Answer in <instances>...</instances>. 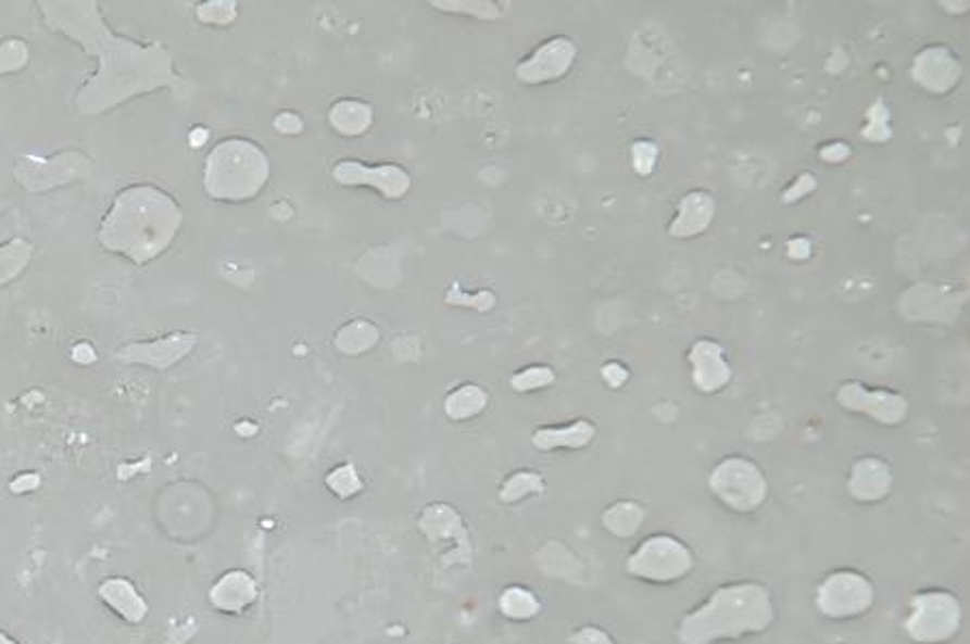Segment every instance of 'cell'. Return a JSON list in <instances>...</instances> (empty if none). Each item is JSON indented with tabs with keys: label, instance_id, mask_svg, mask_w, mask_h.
Listing matches in <instances>:
<instances>
[{
	"label": "cell",
	"instance_id": "obj_24",
	"mask_svg": "<svg viewBox=\"0 0 970 644\" xmlns=\"http://www.w3.org/2000/svg\"><path fill=\"white\" fill-rule=\"evenodd\" d=\"M555 382V367L544 365V363L527 365V367L514 371L509 378V387L514 392H536V390L551 388Z\"/></svg>",
	"mask_w": 970,
	"mask_h": 644
},
{
	"label": "cell",
	"instance_id": "obj_31",
	"mask_svg": "<svg viewBox=\"0 0 970 644\" xmlns=\"http://www.w3.org/2000/svg\"><path fill=\"white\" fill-rule=\"evenodd\" d=\"M28 61V48L22 39H7L0 46V74L17 72Z\"/></svg>",
	"mask_w": 970,
	"mask_h": 644
},
{
	"label": "cell",
	"instance_id": "obj_10",
	"mask_svg": "<svg viewBox=\"0 0 970 644\" xmlns=\"http://www.w3.org/2000/svg\"><path fill=\"white\" fill-rule=\"evenodd\" d=\"M965 76V63L958 52L945 43H928L919 48L910 61L912 83L928 96L954 93Z\"/></svg>",
	"mask_w": 970,
	"mask_h": 644
},
{
	"label": "cell",
	"instance_id": "obj_38",
	"mask_svg": "<svg viewBox=\"0 0 970 644\" xmlns=\"http://www.w3.org/2000/svg\"><path fill=\"white\" fill-rule=\"evenodd\" d=\"M785 253H788V257L792 258V261H805V258H809L814 255V242H811L809 238H805V236L792 238V240L788 242V247H785Z\"/></svg>",
	"mask_w": 970,
	"mask_h": 644
},
{
	"label": "cell",
	"instance_id": "obj_11",
	"mask_svg": "<svg viewBox=\"0 0 970 644\" xmlns=\"http://www.w3.org/2000/svg\"><path fill=\"white\" fill-rule=\"evenodd\" d=\"M578 59V43L569 35H553L536 46L516 65V80L527 87H542L565 78Z\"/></svg>",
	"mask_w": 970,
	"mask_h": 644
},
{
	"label": "cell",
	"instance_id": "obj_17",
	"mask_svg": "<svg viewBox=\"0 0 970 644\" xmlns=\"http://www.w3.org/2000/svg\"><path fill=\"white\" fill-rule=\"evenodd\" d=\"M197 334L175 332L155 341L133 343L119 350V358L128 365H147L151 369H171L197 348Z\"/></svg>",
	"mask_w": 970,
	"mask_h": 644
},
{
	"label": "cell",
	"instance_id": "obj_15",
	"mask_svg": "<svg viewBox=\"0 0 970 644\" xmlns=\"http://www.w3.org/2000/svg\"><path fill=\"white\" fill-rule=\"evenodd\" d=\"M895 490L893 466L875 453L856 457L845 477V492L860 505H878L886 501Z\"/></svg>",
	"mask_w": 970,
	"mask_h": 644
},
{
	"label": "cell",
	"instance_id": "obj_32",
	"mask_svg": "<svg viewBox=\"0 0 970 644\" xmlns=\"http://www.w3.org/2000/svg\"><path fill=\"white\" fill-rule=\"evenodd\" d=\"M818 188V177L814 173H801L798 177H794V181L783 190V203L792 205V203H801L803 199H807L809 194H814Z\"/></svg>",
	"mask_w": 970,
	"mask_h": 644
},
{
	"label": "cell",
	"instance_id": "obj_6",
	"mask_svg": "<svg viewBox=\"0 0 970 644\" xmlns=\"http://www.w3.org/2000/svg\"><path fill=\"white\" fill-rule=\"evenodd\" d=\"M965 623L960 597L949 589H921L908 599L904 634L912 644L954 643Z\"/></svg>",
	"mask_w": 970,
	"mask_h": 644
},
{
	"label": "cell",
	"instance_id": "obj_21",
	"mask_svg": "<svg viewBox=\"0 0 970 644\" xmlns=\"http://www.w3.org/2000/svg\"><path fill=\"white\" fill-rule=\"evenodd\" d=\"M645 517H647V512H645L643 503L632 501V498H621V501L608 505V509L602 514V526L619 539H630L643 528Z\"/></svg>",
	"mask_w": 970,
	"mask_h": 644
},
{
	"label": "cell",
	"instance_id": "obj_20",
	"mask_svg": "<svg viewBox=\"0 0 970 644\" xmlns=\"http://www.w3.org/2000/svg\"><path fill=\"white\" fill-rule=\"evenodd\" d=\"M382 341V330L367 317H356L337 328L332 345L343 356H363Z\"/></svg>",
	"mask_w": 970,
	"mask_h": 644
},
{
	"label": "cell",
	"instance_id": "obj_7",
	"mask_svg": "<svg viewBox=\"0 0 970 644\" xmlns=\"http://www.w3.org/2000/svg\"><path fill=\"white\" fill-rule=\"evenodd\" d=\"M693 569L691 545L671 532H654L645 536L626 560L628 576L656 586L678 584L686 580Z\"/></svg>",
	"mask_w": 970,
	"mask_h": 644
},
{
	"label": "cell",
	"instance_id": "obj_19",
	"mask_svg": "<svg viewBox=\"0 0 970 644\" xmlns=\"http://www.w3.org/2000/svg\"><path fill=\"white\" fill-rule=\"evenodd\" d=\"M326 117H328V126L335 129L339 136H345V138H358V136L367 134L376 122L374 106L369 102L356 100V98H341V100L332 102Z\"/></svg>",
	"mask_w": 970,
	"mask_h": 644
},
{
	"label": "cell",
	"instance_id": "obj_37",
	"mask_svg": "<svg viewBox=\"0 0 970 644\" xmlns=\"http://www.w3.org/2000/svg\"><path fill=\"white\" fill-rule=\"evenodd\" d=\"M571 644H617L613 641V636L608 632H604L602 628L595 626H587L582 630H578L571 639Z\"/></svg>",
	"mask_w": 970,
	"mask_h": 644
},
{
	"label": "cell",
	"instance_id": "obj_18",
	"mask_svg": "<svg viewBox=\"0 0 970 644\" xmlns=\"http://www.w3.org/2000/svg\"><path fill=\"white\" fill-rule=\"evenodd\" d=\"M597 435V425L591 418H574L563 425H544L533 431V444L540 451H578L589 446Z\"/></svg>",
	"mask_w": 970,
	"mask_h": 644
},
{
	"label": "cell",
	"instance_id": "obj_33",
	"mask_svg": "<svg viewBox=\"0 0 970 644\" xmlns=\"http://www.w3.org/2000/svg\"><path fill=\"white\" fill-rule=\"evenodd\" d=\"M600 376H602L604 384L613 388V390H619V388L626 387L632 380L630 367L626 363H621V361H606L600 367Z\"/></svg>",
	"mask_w": 970,
	"mask_h": 644
},
{
	"label": "cell",
	"instance_id": "obj_35",
	"mask_svg": "<svg viewBox=\"0 0 970 644\" xmlns=\"http://www.w3.org/2000/svg\"><path fill=\"white\" fill-rule=\"evenodd\" d=\"M818 157L827 164H843L852 157V144L847 140L822 142L818 149Z\"/></svg>",
	"mask_w": 970,
	"mask_h": 644
},
{
	"label": "cell",
	"instance_id": "obj_34",
	"mask_svg": "<svg viewBox=\"0 0 970 644\" xmlns=\"http://www.w3.org/2000/svg\"><path fill=\"white\" fill-rule=\"evenodd\" d=\"M328 483L332 485V490L335 492H339V494H352V492H356L358 488H361V481H358V477H356V470L352 468V466H339V468H335L332 472H330V477H328Z\"/></svg>",
	"mask_w": 970,
	"mask_h": 644
},
{
	"label": "cell",
	"instance_id": "obj_12",
	"mask_svg": "<svg viewBox=\"0 0 970 644\" xmlns=\"http://www.w3.org/2000/svg\"><path fill=\"white\" fill-rule=\"evenodd\" d=\"M330 175L339 186H345V188L367 186V188L378 190L389 201L404 199L413 188V175L402 164H393V162L369 166L361 160L345 157L332 166Z\"/></svg>",
	"mask_w": 970,
	"mask_h": 644
},
{
	"label": "cell",
	"instance_id": "obj_1",
	"mask_svg": "<svg viewBox=\"0 0 970 644\" xmlns=\"http://www.w3.org/2000/svg\"><path fill=\"white\" fill-rule=\"evenodd\" d=\"M39 11L50 28L65 33L100 61L96 76L76 96L85 115L106 113L140 93L179 85L171 52L115 35L98 2H39Z\"/></svg>",
	"mask_w": 970,
	"mask_h": 644
},
{
	"label": "cell",
	"instance_id": "obj_29",
	"mask_svg": "<svg viewBox=\"0 0 970 644\" xmlns=\"http://www.w3.org/2000/svg\"><path fill=\"white\" fill-rule=\"evenodd\" d=\"M544 490V479L536 470H516L505 483H503V498L505 501H520L525 496L538 494Z\"/></svg>",
	"mask_w": 970,
	"mask_h": 644
},
{
	"label": "cell",
	"instance_id": "obj_3",
	"mask_svg": "<svg viewBox=\"0 0 970 644\" xmlns=\"http://www.w3.org/2000/svg\"><path fill=\"white\" fill-rule=\"evenodd\" d=\"M184 223L177 201L149 184L122 190L100 227V244L142 265L160 257Z\"/></svg>",
	"mask_w": 970,
	"mask_h": 644
},
{
	"label": "cell",
	"instance_id": "obj_25",
	"mask_svg": "<svg viewBox=\"0 0 970 644\" xmlns=\"http://www.w3.org/2000/svg\"><path fill=\"white\" fill-rule=\"evenodd\" d=\"M501 610L514 621H527L538 615L540 602L531 591L522 586H512L501 597Z\"/></svg>",
	"mask_w": 970,
	"mask_h": 644
},
{
	"label": "cell",
	"instance_id": "obj_4",
	"mask_svg": "<svg viewBox=\"0 0 970 644\" xmlns=\"http://www.w3.org/2000/svg\"><path fill=\"white\" fill-rule=\"evenodd\" d=\"M273 173L268 153L249 138H225L210 151L203 188L214 201L244 203L255 199Z\"/></svg>",
	"mask_w": 970,
	"mask_h": 644
},
{
	"label": "cell",
	"instance_id": "obj_14",
	"mask_svg": "<svg viewBox=\"0 0 970 644\" xmlns=\"http://www.w3.org/2000/svg\"><path fill=\"white\" fill-rule=\"evenodd\" d=\"M89 160L80 153H61L56 157H20L15 162V177L17 181L33 190L43 192L50 188H56L61 184H67L72 179H78L87 175Z\"/></svg>",
	"mask_w": 970,
	"mask_h": 644
},
{
	"label": "cell",
	"instance_id": "obj_36",
	"mask_svg": "<svg viewBox=\"0 0 970 644\" xmlns=\"http://www.w3.org/2000/svg\"><path fill=\"white\" fill-rule=\"evenodd\" d=\"M273 126L282 136H298V134L304 131V119H302L300 113H295L291 109H285V111H278L277 115H275Z\"/></svg>",
	"mask_w": 970,
	"mask_h": 644
},
{
	"label": "cell",
	"instance_id": "obj_41",
	"mask_svg": "<svg viewBox=\"0 0 970 644\" xmlns=\"http://www.w3.org/2000/svg\"><path fill=\"white\" fill-rule=\"evenodd\" d=\"M938 4L945 7V11H949V13H967L970 7V2H965V0H960V2H947V0H941Z\"/></svg>",
	"mask_w": 970,
	"mask_h": 644
},
{
	"label": "cell",
	"instance_id": "obj_13",
	"mask_svg": "<svg viewBox=\"0 0 970 644\" xmlns=\"http://www.w3.org/2000/svg\"><path fill=\"white\" fill-rule=\"evenodd\" d=\"M689 378L696 392L718 394L733 382V365L727 348L714 337H698L686 350Z\"/></svg>",
	"mask_w": 970,
	"mask_h": 644
},
{
	"label": "cell",
	"instance_id": "obj_16",
	"mask_svg": "<svg viewBox=\"0 0 970 644\" xmlns=\"http://www.w3.org/2000/svg\"><path fill=\"white\" fill-rule=\"evenodd\" d=\"M716 212L718 201L709 190L705 188L686 190L673 210V216L667 225V236L680 242L701 238L714 225Z\"/></svg>",
	"mask_w": 970,
	"mask_h": 644
},
{
	"label": "cell",
	"instance_id": "obj_30",
	"mask_svg": "<svg viewBox=\"0 0 970 644\" xmlns=\"http://www.w3.org/2000/svg\"><path fill=\"white\" fill-rule=\"evenodd\" d=\"M194 15L201 24L229 26L238 20V4L234 0H210V2H201L197 7Z\"/></svg>",
	"mask_w": 970,
	"mask_h": 644
},
{
	"label": "cell",
	"instance_id": "obj_26",
	"mask_svg": "<svg viewBox=\"0 0 970 644\" xmlns=\"http://www.w3.org/2000/svg\"><path fill=\"white\" fill-rule=\"evenodd\" d=\"M628 153H630L632 171L639 177H652L656 173L658 160H660V147H658V142L654 138L641 136V138L632 140Z\"/></svg>",
	"mask_w": 970,
	"mask_h": 644
},
{
	"label": "cell",
	"instance_id": "obj_8",
	"mask_svg": "<svg viewBox=\"0 0 970 644\" xmlns=\"http://www.w3.org/2000/svg\"><path fill=\"white\" fill-rule=\"evenodd\" d=\"M878 591L873 580L854 567L829 571L816 589V608L829 621H854L871 613Z\"/></svg>",
	"mask_w": 970,
	"mask_h": 644
},
{
	"label": "cell",
	"instance_id": "obj_5",
	"mask_svg": "<svg viewBox=\"0 0 970 644\" xmlns=\"http://www.w3.org/2000/svg\"><path fill=\"white\" fill-rule=\"evenodd\" d=\"M707 490L727 512L751 516L768 503L770 481L755 459L742 453H731L709 468Z\"/></svg>",
	"mask_w": 970,
	"mask_h": 644
},
{
	"label": "cell",
	"instance_id": "obj_22",
	"mask_svg": "<svg viewBox=\"0 0 970 644\" xmlns=\"http://www.w3.org/2000/svg\"><path fill=\"white\" fill-rule=\"evenodd\" d=\"M490 403V392L481 384L464 382L444 396V412L453 420H470L479 416Z\"/></svg>",
	"mask_w": 970,
	"mask_h": 644
},
{
	"label": "cell",
	"instance_id": "obj_2",
	"mask_svg": "<svg viewBox=\"0 0 970 644\" xmlns=\"http://www.w3.org/2000/svg\"><path fill=\"white\" fill-rule=\"evenodd\" d=\"M777 602L759 580H731L718 584L678 623L680 644L738 643L761 636L777 623Z\"/></svg>",
	"mask_w": 970,
	"mask_h": 644
},
{
	"label": "cell",
	"instance_id": "obj_9",
	"mask_svg": "<svg viewBox=\"0 0 970 644\" xmlns=\"http://www.w3.org/2000/svg\"><path fill=\"white\" fill-rule=\"evenodd\" d=\"M841 409L871 418L882 427H897L908 418L910 401L893 388L871 387L862 380L841 382L834 390Z\"/></svg>",
	"mask_w": 970,
	"mask_h": 644
},
{
	"label": "cell",
	"instance_id": "obj_39",
	"mask_svg": "<svg viewBox=\"0 0 970 644\" xmlns=\"http://www.w3.org/2000/svg\"><path fill=\"white\" fill-rule=\"evenodd\" d=\"M72 361L78 363V365H89V363L96 361V352H93L91 345H87V343H78V345L72 350Z\"/></svg>",
	"mask_w": 970,
	"mask_h": 644
},
{
	"label": "cell",
	"instance_id": "obj_27",
	"mask_svg": "<svg viewBox=\"0 0 970 644\" xmlns=\"http://www.w3.org/2000/svg\"><path fill=\"white\" fill-rule=\"evenodd\" d=\"M30 255H33L30 244L20 240V238L2 244L0 247V285H4L11 278H15L26 267V263L30 261Z\"/></svg>",
	"mask_w": 970,
	"mask_h": 644
},
{
	"label": "cell",
	"instance_id": "obj_40",
	"mask_svg": "<svg viewBox=\"0 0 970 644\" xmlns=\"http://www.w3.org/2000/svg\"><path fill=\"white\" fill-rule=\"evenodd\" d=\"M207 138H210V129L203 128V126H197V128L190 129V134H188V142L194 149H201L207 142Z\"/></svg>",
	"mask_w": 970,
	"mask_h": 644
},
{
	"label": "cell",
	"instance_id": "obj_23",
	"mask_svg": "<svg viewBox=\"0 0 970 644\" xmlns=\"http://www.w3.org/2000/svg\"><path fill=\"white\" fill-rule=\"evenodd\" d=\"M429 7L438 9V11H446V13H457V15H473L477 20H499L503 17V7L505 2H496V0H431Z\"/></svg>",
	"mask_w": 970,
	"mask_h": 644
},
{
	"label": "cell",
	"instance_id": "obj_28",
	"mask_svg": "<svg viewBox=\"0 0 970 644\" xmlns=\"http://www.w3.org/2000/svg\"><path fill=\"white\" fill-rule=\"evenodd\" d=\"M860 136L867 142H880V144L893 138L891 109L882 100L873 102L865 113V128L860 129Z\"/></svg>",
	"mask_w": 970,
	"mask_h": 644
}]
</instances>
